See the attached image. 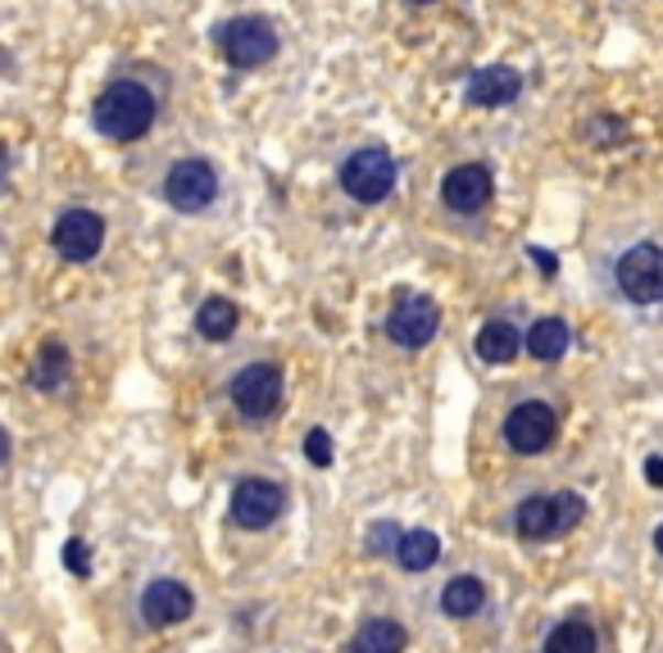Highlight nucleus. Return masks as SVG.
Returning a JSON list of instances; mask_svg holds the SVG:
<instances>
[{
    "instance_id": "nucleus-1",
    "label": "nucleus",
    "mask_w": 663,
    "mask_h": 653,
    "mask_svg": "<svg viewBox=\"0 0 663 653\" xmlns=\"http://www.w3.org/2000/svg\"><path fill=\"white\" fill-rule=\"evenodd\" d=\"M155 113H160V100L145 91L141 83L123 78V83H109L100 91V100L91 109V123H96V132L105 141L128 145V141H141L145 132L155 128Z\"/></svg>"
},
{
    "instance_id": "nucleus-2",
    "label": "nucleus",
    "mask_w": 663,
    "mask_h": 653,
    "mask_svg": "<svg viewBox=\"0 0 663 653\" xmlns=\"http://www.w3.org/2000/svg\"><path fill=\"white\" fill-rule=\"evenodd\" d=\"M218 51H224V59L241 73L260 68L278 55V32L260 14H237V19H228L224 28H218Z\"/></svg>"
},
{
    "instance_id": "nucleus-3",
    "label": "nucleus",
    "mask_w": 663,
    "mask_h": 653,
    "mask_svg": "<svg viewBox=\"0 0 663 653\" xmlns=\"http://www.w3.org/2000/svg\"><path fill=\"white\" fill-rule=\"evenodd\" d=\"M341 191L359 205H382L395 191V160L382 145H363L341 164Z\"/></svg>"
},
{
    "instance_id": "nucleus-4",
    "label": "nucleus",
    "mask_w": 663,
    "mask_h": 653,
    "mask_svg": "<svg viewBox=\"0 0 663 653\" xmlns=\"http://www.w3.org/2000/svg\"><path fill=\"white\" fill-rule=\"evenodd\" d=\"M441 331V304L423 291H410V295H400L391 304V314H387V336L400 345V350H423V345H432Z\"/></svg>"
},
{
    "instance_id": "nucleus-5",
    "label": "nucleus",
    "mask_w": 663,
    "mask_h": 653,
    "mask_svg": "<svg viewBox=\"0 0 663 653\" xmlns=\"http://www.w3.org/2000/svg\"><path fill=\"white\" fill-rule=\"evenodd\" d=\"M232 409L246 422H264L282 409V368L278 363H250L232 377Z\"/></svg>"
},
{
    "instance_id": "nucleus-6",
    "label": "nucleus",
    "mask_w": 663,
    "mask_h": 653,
    "mask_svg": "<svg viewBox=\"0 0 663 653\" xmlns=\"http://www.w3.org/2000/svg\"><path fill=\"white\" fill-rule=\"evenodd\" d=\"M164 200L177 214H205L218 200V168L209 160H177L164 177Z\"/></svg>"
},
{
    "instance_id": "nucleus-7",
    "label": "nucleus",
    "mask_w": 663,
    "mask_h": 653,
    "mask_svg": "<svg viewBox=\"0 0 663 653\" xmlns=\"http://www.w3.org/2000/svg\"><path fill=\"white\" fill-rule=\"evenodd\" d=\"M613 277H618V291L632 304H663V250L650 241L632 246L618 259Z\"/></svg>"
},
{
    "instance_id": "nucleus-8",
    "label": "nucleus",
    "mask_w": 663,
    "mask_h": 653,
    "mask_svg": "<svg viewBox=\"0 0 663 653\" xmlns=\"http://www.w3.org/2000/svg\"><path fill=\"white\" fill-rule=\"evenodd\" d=\"M555 436H559V417L541 400H528L504 417V440L513 454H545L555 445Z\"/></svg>"
},
{
    "instance_id": "nucleus-9",
    "label": "nucleus",
    "mask_w": 663,
    "mask_h": 653,
    "mask_svg": "<svg viewBox=\"0 0 663 653\" xmlns=\"http://www.w3.org/2000/svg\"><path fill=\"white\" fill-rule=\"evenodd\" d=\"M282 509H286V490L278 481H269V477H250V481H241L232 490V522L241 531L273 526L282 518Z\"/></svg>"
},
{
    "instance_id": "nucleus-10",
    "label": "nucleus",
    "mask_w": 663,
    "mask_h": 653,
    "mask_svg": "<svg viewBox=\"0 0 663 653\" xmlns=\"http://www.w3.org/2000/svg\"><path fill=\"white\" fill-rule=\"evenodd\" d=\"M51 241L68 263H91L105 246V218L96 209H64L55 218Z\"/></svg>"
},
{
    "instance_id": "nucleus-11",
    "label": "nucleus",
    "mask_w": 663,
    "mask_h": 653,
    "mask_svg": "<svg viewBox=\"0 0 663 653\" xmlns=\"http://www.w3.org/2000/svg\"><path fill=\"white\" fill-rule=\"evenodd\" d=\"M491 168L487 164H459L446 173V182H441V200H446V209L455 214H477V209H487L491 205Z\"/></svg>"
},
{
    "instance_id": "nucleus-12",
    "label": "nucleus",
    "mask_w": 663,
    "mask_h": 653,
    "mask_svg": "<svg viewBox=\"0 0 663 653\" xmlns=\"http://www.w3.org/2000/svg\"><path fill=\"white\" fill-rule=\"evenodd\" d=\"M196 608V595L182 586V581H151L141 590V618L151 627H173V622H187Z\"/></svg>"
},
{
    "instance_id": "nucleus-13",
    "label": "nucleus",
    "mask_w": 663,
    "mask_h": 653,
    "mask_svg": "<svg viewBox=\"0 0 663 653\" xmlns=\"http://www.w3.org/2000/svg\"><path fill=\"white\" fill-rule=\"evenodd\" d=\"M519 91H523V78L513 68H504V64L477 68L472 78H468V87H464L468 105H477V109H500L509 100H519Z\"/></svg>"
},
{
    "instance_id": "nucleus-14",
    "label": "nucleus",
    "mask_w": 663,
    "mask_h": 653,
    "mask_svg": "<svg viewBox=\"0 0 663 653\" xmlns=\"http://www.w3.org/2000/svg\"><path fill=\"white\" fill-rule=\"evenodd\" d=\"M68 372H73V355L59 340H46L42 350H36L32 368H28V381H32V391H59L68 381Z\"/></svg>"
},
{
    "instance_id": "nucleus-15",
    "label": "nucleus",
    "mask_w": 663,
    "mask_h": 653,
    "mask_svg": "<svg viewBox=\"0 0 663 653\" xmlns=\"http://www.w3.org/2000/svg\"><path fill=\"white\" fill-rule=\"evenodd\" d=\"M523 350V340H519V327L504 323V318H491L482 331H477V359L482 363H513Z\"/></svg>"
},
{
    "instance_id": "nucleus-16",
    "label": "nucleus",
    "mask_w": 663,
    "mask_h": 653,
    "mask_svg": "<svg viewBox=\"0 0 663 653\" xmlns=\"http://www.w3.org/2000/svg\"><path fill=\"white\" fill-rule=\"evenodd\" d=\"M513 526H519L523 541H550L555 535V494H532L513 513Z\"/></svg>"
},
{
    "instance_id": "nucleus-17",
    "label": "nucleus",
    "mask_w": 663,
    "mask_h": 653,
    "mask_svg": "<svg viewBox=\"0 0 663 653\" xmlns=\"http://www.w3.org/2000/svg\"><path fill=\"white\" fill-rule=\"evenodd\" d=\"M346 653H404V627L391 622V618H373V622H363L350 640Z\"/></svg>"
},
{
    "instance_id": "nucleus-18",
    "label": "nucleus",
    "mask_w": 663,
    "mask_h": 653,
    "mask_svg": "<svg viewBox=\"0 0 663 653\" xmlns=\"http://www.w3.org/2000/svg\"><path fill=\"white\" fill-rule=\"evenodd\" d=\"M487 603V586L477 576H455V581L441 590V612L446 618H477V608Z\"/></svg>"
},
{
    "instance_id": "nucleus-19",
    "label": "nucleus",
    "mask_w": 663,
    "mask_h": 653,
    "mask_svg": "<svg viewBox=\"0 0 663 653\" xmlns=\"http://www.w3.org/2000/svg\"><path fill=\"white\" fill-rule=\"evenodd\" d=\"M528 350L532 359L541 363H559L568 355V323L564 318H541L532 331H528Z\"/></svg>"
},
{
    "instance_id": "nucleus-20",
    "label": "nucleus",
    "mask_w": 663,
    "mask_h": 653,
    "mask_svg": "<svg viewBox=\"0 0 663 653\" xmlns=\"http://www.w3.org/2000/svg\"><path fill=\"white\" fill-rule=\"evenodd\" d=\"M237 304L232 300H224V295H214V300H205L200 309H196V331L205 336V340H228L232 331H237Z\"/></svg>"
},
{
    "instance_id": "nucleus-21",
    "label": "nucleus",
    "mask_w": 663,
    "mask_h": 653,
    "mask_svg": "<svg viewBox=\"0 0 663 653\" xmlns=\"http://www.w3.org/2000/svg\"><path fill=\"white\" fill-rule=\"evenodd\" d=\"M436 558H441V541H436L432 531H404V535H400L395 563H400L404 572H427Z\"/></svg>"
},
{
    "instance_id": "nucleus-22",
    "label": "nucleus",
    "mask_w": 663,
    "mask_h": 653,
    "mask_svg": "<svg viewBox=\"0 0 663 653\" xmlns=\"http://www.w3.org/2000/svg\"><path fill=\"white\" fill-rule=\"evenodd\" d=\"M545 653H596V631H591V622H582V618L559 622L555 631H550V640H545Z\"/></svg>"
},
{
    "instance_id": "nucleus-23",
    "label": "nucleus",
    "mask_w": 663,
    "mask_h": 653,
    "mask_svg": "<svg viewBox=\"0 0 663 653\" xmlns=\"http://www.w3.org/2000/svg\"><path fill=\"white\" fill-rule=\"evenodd\" d=\"M586 513V499L577 490H559L555 494V535H568Z\"/></svg>"
},
{
    "instance_id": "nucleus-24",
    "label": "nucleus",
    "mask_w": 663,
    "mask_h": 653,
    "mask_svg": "<svg viewBox=\"0 0 663 653\" xmlns=\"http://www.w3.org/2000/svg\"><path fill=\"white\" fill-rule=\"evenodd\" d=\"M400 526L395 522H378L373 531H368V554H395V545H400Z\"/></svg>"
},
{
    "instance_id": "nucleus-25",
    "label": "nucleus",
    "mask_w": 663,
    "mask_h": 653,
    "mask_svg": "<svg viewBox=\"0 0 663 653\" xmlns=\"http://www.w3.org/2000/svg\"><path fill=\"white\" fill-rule=\"evenodd\" d=\"M305 458L314 468H332V436L323 432V427H314L309 436H305Z\"/></svg>"
},
{
    "instance_id": "nucleus-26",
    "label": "nucleus",
    "mask_w": 663,
    "mask_h": 653,
    "mask_svg": "<svg viewBox=\"0 0 663 653\" xmlns=\"http://www.w3.org/2000/svg\"><path fill=\"white\" fill-rule=\"evenodd\" d=\"M64 567L78 572V576H91V549H87V541H78V535H73V541L64 545Z\"/></svg>"
},
{
    "instance_id": "nucleus-27",
    "label": "nucleus",
    "mask_w": 663,
    "mask_h": 653,
    "mask_svg": "<svg viewBox=\"0 0 663 653\" xmlns=\"http://www.w3.org/2000/svg\"><path fill=\"white\" fill-rule=\"evenodd\" d=\"M528 254L536 259V268H541V273H550V277H555V273H559V259H555V254H550V250H536V246H532Z\"/></svg>"
},
{
    "instance_id": "nucleus-28",
    "label": "nucleus",
    "mask_w": 663,
    "mask_h": 653,
    "mask_svg": "<svg viewBox=\"0 0 663 653\" xmlns=\"http://www.w3.org/2000/svg\"><path fill=\"white\" fill-rule=\"evenodd\" d=\"M645 481L663 490V458H659V454H654V458H645Z\"/></svg>"
},
{
    "instance_id": "nucleus-29",
    "label": "nucleus",
    "mask_w": 663,
    "mask_h": 653,
    "mask_svg": "<svg viewBox=\"0 0 663 653\" xmlns=\"http://www.w3.org/2000/svg\"><path fill=\"white\" fill-rule=\"evenodd\" d=\"M6 458H10V432L0 427V464H6Z\"/></svg>"
},
{
    "instance_id": "nucleus-30",
    "label": "nucleus",
    "mask_w": 663,
    "mask_h": 653,
    "mask_svg": "<svg viewBox=\"0 0 663 653\" xmlns=\"http://www.w3.org/2000/svg\"><path fill=\"white\" fill-rule=\"evenodd\" d=\"M6 173H10V150L0 145V182H6Z\"/></svg>"
},
{
    "instance_id": "nucleus-31",
    "label": "nucleus",
    "mask_w": 663,
    "mask_h": 653,
    "mask_svg": "<svg viewBox=\"0 0 663 653\" xmlns=\"http://www.w3.org/2000/svg\"><path fill=\"white\" fill-rule=\"evenodd\" d=\"M654 549H659V554H663V526H659V531H654Z\"/></svg>"
},
{
    "instance_id": "nucleus-32",
    "label": "nucleus",
    "mask_w": 663,
    "mask_h": 653,
    "mask_svg": "<svg viewBox=\"0 0 663 653\" xmlns=\"http://www.w3.org/2000/svg\"><path fill=\"white\" fill-rule=\"evenodd\" d=\"M410 6H436V0H410Z\"/></svg>"
}]
</instances>
